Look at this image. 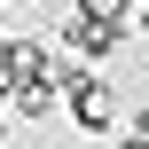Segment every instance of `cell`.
I'll return each instance as SVG.
<instances>
[{
	"label": "cell",
	"instance_id": "7a4b0ae2",
	"mask_svg": "<svg viewBox=\"0 0 149 149\" xmlns=\"http://www.w3.org/2000/svg\"><path fill=\"white\" fill-rule=\"evenodd\" d=\"M118 39H126L118 24H102V16H79V8H71V24H63V47H71V55H110Z\"/></svg>",
	"mask_w": 149,
	"mask_h": 149
},
{
	"label": "cell",
	"instance_id": "6da1fadb",
	"mask_svg": "<svg viewBox=\"0 0 149 149\" xmlns=\"http://www.w3.org/2000/svg\"><path fill=\"white\" fill-rule=\"evenodd\" d=\"M63 110L79 134H110V86L94 71H63Z\"/></svg>",
	"mask_w": 149,
	"mask_h": 149
},
{
	"label": "cell",
	"instance_id": "277c9868",
	"mask_svg": "<svg viewBox=\"0 0 149 149\" xmlns=\"http://www.w3.org/2000/svg\"><path fill=\"white\" fill-rule=\"evenodd\" d=\"M126 149H149V110L134 118V134H126Z\"/></svg>",
	"mask_w": 149,
	"mask_h": 149
},
{
	"label": "cell",
	"instance_id": "3957f363",
	"mask_svg": "<svg viewBox=\"0 0 149 149\" xmlns=\"http://www.w3.org/2000/svg\"><path fill=\"white\" fill-rule=\"evenodd\" d=\"M71 8H79V16H102V24H126L134 0H71Z\"/></svg>",
	"mask_w": 149,
	"mask_h": 149
}]
</instances>
